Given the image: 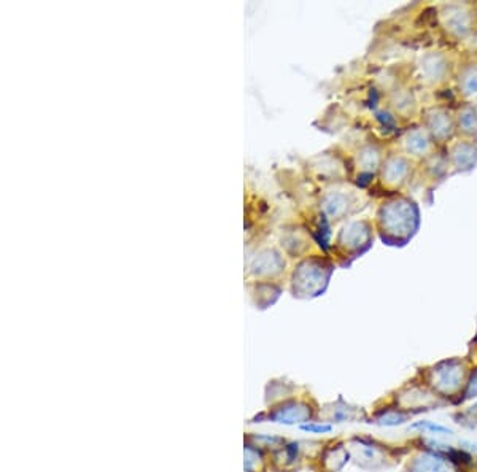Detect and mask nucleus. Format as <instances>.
Listing matches in <instances>:
<instances>
[{
	"label": "nucleus",
	"mask_w": 477,
	"mask_h": 472,
	"mask_svg": "<svg viewBox=\"0 0 477 472\" xmlns=\"http://www.w3.org/2000/svg\"><path fill=\"white\" fill-rule=\"evenodd\" d=\"M463 369L456 363H446L444 368L436 372V385L444 393H454L460 388Z\"/></svg>",
	"instance_id": "nucleus-1"
},
{
	"label": "nucleus",
	"mask_w": 477,
	"mask_h": 472,
	"mask_svg": "<svg viewBox=\"0 0 477 472\" xmlns=\"http://www.w3.org/2000/svg\"><path fill=\"white\" fill-rule=\"evenodd\" d=\"M474 397H477V369L473 372L471 378H469V382L466 385V390H465V395H463L461 401L474 400Z\"/></svg>",
	"instance_id": "nucleus-5"
},
{
	"label": "nucleus",
	"mask_w": 477,
	"mask_h": 472,
	"mask_svg": "<svg viewBox=\"0 0 477 472\" xmlns=\"http://www.w3.org/2000/svg\"><path fill=\"white\" fill-rule=\"evenodd\" d=\"M302 431H307V433H317V434H324V433H329L333 427L331 424H314V423H309V424H302L301 427Z\"/></svg>",
	"instance_id": "nucleus-6"
},
{
	"label": "nucleus",
	"mask_w": 477,
	"mask_h": 472,
	"mask_svg": "<svg viewBox=\"0 0 477 472\" xmlns=\"http://www.w3.org/2000/svg\"><path fill=\"white\" fill-rule=\"evenodd\" d=\"M410 429H422V431H428V433L433 434H442V436H452L454 431L442 427V424H437L436 422H429V420H420L410 424Z\"/></svg>",
	"instance_id": "nucleus-4"
},
{
	"label": "nucleus",
	"mask_w": 477,
	"mask_h": 472,
	"mask_svg": "<svg viewBox=\"0 0 477 472\" xmlns=\"http://www.w3.org/2000/svg\"><path fill=\"white\" fill-rule=\"evenodd\" d=\"M407 420H409V415L404 414V412L388 409L379 417L377 424H380V427H385V428H395V427H401V424H404Z\"/></svg>",
	"instance_id": "nucleus-3"
},
{
	"label": "nucleus",
	"mask_w": 477,
	"mask_h": 472,
	"mask_svg": "<svg viewBox=\"0 0 477 472\" xmlns=\"http://www.w3.org/2000/svg\"><path fill=\"white\" fill-rule=\"evenodd\" d=\"M410 472H452L449 463L436 455H420L410 464Z\"/></svg>",
	"instance_id": "nucleus-2"
}]
</instances>
